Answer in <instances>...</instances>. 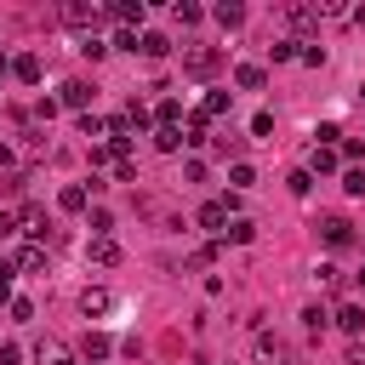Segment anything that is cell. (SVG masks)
<instances>
[{
	"label": "cell",
	"instance_id": "1",
	"mask_svg": "<svg viewBox=\"0 0 365 365\" xmlns=\"http://www.w3.org/2000/svg\"><path fill=\"white\" fill-rule=\"evenodd\" d=\"M217 63H222V51H217V46H200V40H188V46H182V68H188L194 80L217 74Z\"/></svg>",
	"mask_w": 365,
	"mask_h": 365
},
{
	"label": "cell",
	"instance_id": "2",
	"mask_svg": "<svg viewBox=\"0 0 365 365\" xmlns=\"http://www.w3.org/2000/svg\"><path fill=\"white\" fill-rule=\"evenodd\" d=\"M57 17H63L68 29H86V34H91L108 11H103V6H86V0H68V6H57Z\"/></svg>",
	"mask_w": 365,
	"mask_h": 365
},
{
	"label": "cell",
	"instance_id": "3",
	"mask_svg": "<svg viewBox=\"0 0 365 365\" xmlns=\"http://www.w3.org/2000/svg\"><path fill=\"white\" fill-rule=\"evenodd\" d=\"M234 205H240L234 194H228V200H205V205H200V228L222 234V228H228V217H234Z\"/></svg>",
	"mask_w": 365,
	"mask_h": 365
},
{
	"label": "cell",
	"instance_id": "4",
	"mask_svg": "<svg viewBox=\"0 0 365 365\" xmlns=\"http://www.w3.org/2000/svg\"><path fill=\"white\" fill-rule=\"evenodd\" d=\"M319 240H325L331 251H342V245L354 240V222H348V217H319Z\"/></svg>",
	"mask_w": 365,
	"mask_h": 365
},
{
	"label": "cell",
	"instance_id": "5",
	"mask_svg": "<svg viewBox=\"0 0 365 365\" xmlns=\"http://www.w3.org/2000/svg\"><path fill=\"white\" fill-rule=\"evenodd\" d=\"M108 308H114V297H108L103 285H86V291H80V314H86V319H97V314H108Z\"/></svg>",
	"mask_w": 365,
	"mask_h": 365
},
{
	"label": "cell",
	"instance_id": "6",
	"mask_svg": "<svg viewBox=\"0 0 365 365\" xmlns=\"http://www.w3.org/2000/svg\"><path fill=\"white\" fill-rule=\"evenodd\" d=\"M257 359H262V365H291V348H285L279 336L262 331V336H257Z\"/></svg>",
	"mask_w": 365,
	"mask_h": 365
},
{
	"label": "cell",
	"instance_id": "7",
	"mask_svg": "<svg viewBox=\"0 0 365 365\" xmlns=\"http://www.w3.org/2000/svg\"><path fill=\"white\" fill-rule=\"evenodd\" d=\"M34 359H40V365H74V354H68V348H63L57 336H46V342L34 348Z\"/></svg>",
	"mask_w": 365,
	"mask_h": 365
},
{
	"label": "cell",
	"instance_id": "8",
	"mask_svg": "<svg viewBox=\"0 0 365 365\" xmlns=\"http://www.w3.org/2000/svg\"><path fill=\"white\" fill-rule=\"evenodd\" d=\"M108 17H114V23H125V29H137V23H143V0H114V6H108Z\"/></svg>",
	"mask_w": 365,
	"mask_h": 365
},
{
	"label": "cell",
	"instance_id": "9",
	"mask_svg": "<svg viewBox=\"0 0 365 365\" xmlns=\"http://www.w3.org/2000/svg\"><path fill=\"white\" fill-rule=\"evenodd\" d=\"M40 268H46V245H34V240H29V245L17 251V274H40Z\"/></svg>",
	"mask_w": 365,
	"mask_h": 365
},
{
	"label": "cell",
	"instance_id": "10",
	"mask_svg": "<svg viewBox=\"0 0 365 365\" xmlns=\"http://www.w3.org/2000/svg\"><path fill=\"white\" fill-rule=\"evenodd\" d=\"M336 325H342L348 336H359V331H365V308H359V302H342V308H336Z\"/></svg>",
	"mask_w": 365,
	"mask_h": 365
},
{
	"label": "cell",
	"instance_id": "11",
	"mask_svg": "<svg viewBox=\"0 0 365 365\" xmlns=\"http://www.w3.org/2000/svg\"><path fill=\"white\" fill-rule=\"evenodd\" d=\"M57 205H63V211H86V205H91V194H86V182H68V188L57 194Z\"/></svg>",
	"mask_w": 365,
	"mask_h": 365
},
{
	"label": "cell",
	"instance_id": "12",
	"mask_svg": "<svg viewBox=\"0 0 365 365\" xmlns=\"http://www.w3.org/2000/svg\"><path fill=\"white\" fill-rule=\"evenodd\" d=\"M86 257H91V262H103V268H108V262H120V245H114V240H108V234H103V240H91V245H86Z\"/></svg>",
	"mask_w": 365,
	"mask_h": 365
},
{
	"label": "cell",
	"instance_id": "13",
	"mask_svg": "<svg viewBox=\"0 0 365 365\" xmlns=\"http://www.w3.org/2000/svg\"><path fill=\"white\" fill-rule=\"evenodd\" d=\"M285 23H297V29H319V6H285Z\"/></svg>",
	"mask_w": 365,
	"mask_h": 365
},
{
	"label": "cell",
	"instance_id": "14",
	"mask_svg": "<svg viewBox=\"0 0 365 365\" xmlns=\"http://www.w3.org/2000/svg\"><path fill=\"white\" fill-rule=\"evenodd\" d=\"M86 103H91V86L86 80H68L63 86V108H86Z\"/></svg>",
	"mask_w": 365,
	"mask_h": 365
},
{
	"label": "cell",
	"instance_id": "15",
	"mask_svg": "<svg viewBox=\"0 0 365 365\" xmlns=\"http://www.w3.org/2000/svg\"><path fill=\"white\" fill-rule=\"evenodd\" d=\"M228 91H205V103H200V120H217V114H228Z\"/></svg>",
	"mask_w": 365,
	"mask_h": 365
},
{
	"label": "cell",
	"instance_id": "16",
	"mask_svg": "<svg viewBox=\"0 0 365 365\" xmlns=\"http://www.w3.org/2000/svg\"><path fill=\"white\" fill-rule=\"evenodd\" d=\"M154 148H160V154H177V148H182V125H160V131H154Z\"/></svg>",
	"mask_w": 365,
	"mask_h": 365
},
{
	"label": "cell",
	"instance_id": "17",
	"mask_svg": "<svg viewBox=\"0 0 365 365\" xmlns=\"http://www.w3.org/2000/svg\"><path fill=\"white\" fill-rule=\"evenodd\" d=\"M211 17H217L222 29H240V23H245V6H234V0H222V6L211 11Z\"/></svg>",
	"mask_w": 365,
	"mask_h": 365
},
{
	"label": "cell",
	"instance_id": "18",
	"mask_svg": "<svg viewBox=\"0 0 365 365\" xmlns=\"http://www.w3.org/2000/svg\"><path fill=\"white\" fill-rule=\"evenodd\" d=\"M137 51H143V57H165L171 40H165V34H137Z\"/></svg>",
	"mask_w": 365,
	"mask_h": 365
},
{
	"label": "cell",
	"instance_id": "19",
	"mask_svg": "<svg viewBox=\"0 0 365 365\" xmlns=\"http://www.w3.org/2000/svg\"><path fill=\"white\" fill-rule=\"evenodd\" d=\"M234 86H245V91H262V68H257V63H240V68H234Z\"/></svg>",
	"mask_w": 365,
	"mask_h": 365
},
{
	"label": "cell",
	"instance_id": "20",
	"mask_svg": "<svg viewBox=\"0 0 365 365\" xmlns=\"http://www.w3.org/2000/svg\"><path fill=\"white\" fill-rule=\"evenodd\" d=\"M11 74H17L23 86H34V80H40V57H17V63H11Z\"/></svg>",
	"mask_w": 365,
	"mask_h": 365
},
{
	"label": "cell",
	"instance_id": "21",
	"mask_svg": "<svg viewBox=\"0 0 365 365\" xmlns=\"http://www.w3.org/2000/svg\"><path fill=\"white\" fill-rule=\"evenodd\" d=\"M154 120H160V125H177V120H182V103H177V97H160Z\"/></svg>",
	"mask_w": 365,
	"mask_h": 365
},
{
	"label": "cell",
	"instance_id": "22",
	"mask_svg": "<svg viewBox=\"0 0 365 365\" xmlns=\"http://www.w3.org/2000/svg\"><path fill=\"white\" fill-rule=\"evenodd\" d=\"M336 160H342L336 148H314V154H308V177H314V171H331Z\"/></svg>",
	"mask_w": 365,
	"mask_h": 365
},
{
	"label": "cell",
	"instance_id": "23",
	"mask_svg": "<svg viewBox=\"0 0 365 365\" xmlns=\"http://www.w3.org/2000/svg\"><path fill=\"white\" fill-rule=\"evenodd\" d=\"M80 354H86V359H108V336H103V331H91V336L80 342Z\"/></svg>",
	"mask_w": 365,
	"mask_h": 365
},
{
	"label": "cell",
	"instance_id": "24",
	"mask_svg": "<svg viewBox=\"0 0 365 365\" xmlns=\"http://www.w3.org/2000/svg\"><path fill=\"white\" fill-rule=\"evenodd\" d=\"M222 234H228V240H234V245H245V240H251V234H257V228H251V222H245V217H228V228H222Z\"/></svg>",
	"mask_w": 365,
	"mask_h": 365
},
{
	"label": "cell",
	"instance_id": "25",
	"mask_svg": "<svg viewBox=\"0 0 365 365\" xmlns=\"http://www.w3.org/2000/svg\"><path fill=\"white\" fill-rule=\"evenodd\" d=\"M314 279H319L325 291H336V285H342V268H336V262H319V274H314Z\"/></svg>",
	"mask_w": 365,
	"mask_h": 365
},
{
	"label": "cell",
	"instance_id": "26",
	"mask_svg": "<svg viewBox=\"0 0 365 365\" xmlns=\"http://www.w3.org/2000/svg\"><path fill=\"white\" fill-rule=\"evenodd\" d=\"M325 319H331V314H325V308H319V302H314V308H302V325H308V331H314V336H319V331H325Z\"/></svg>",
	"mask_w": 365,
	"mask_h": 365
},
{
	"label": "cell",
	"instance_id": "27",
	"mask_svg": "<svg viewBox=\"0 0 365 365\" xmlns=\"http://www.w3.org/2000/svg\"><path fill=\"white\" fill-rule=\"evenodd\" d=\"M171 17H177V23H200V6H194V0H177Z\"/></svg>",
	"mask_w": 365,
	"mask_h": 365
},
{
	"label": "cell",
	"instance_id": "28",
	"mask_svg": "<svg viewBox=\"0 0 365 365\" xmlns=\"http://www.w3.org/2000/svg\"><path fill=\"white\" fill-rule=\"evenodd\" d=\"M11 279H17V262H6V257H0V302L11 297Z\"/></svg>",
	"mask_w": 365,
	"mask_h": 365
},
{
	"label": "cell",
	"instance_id": "29",
	"mask_svg": "<svg viewBox=\"0 0 365 365\" xmlns=\"http://www.w3.org/2000/svg\"><path fill=\"white\" fill-rule=\"evenodd\" d=\"M80 51H86V57H91V63H97V57H108V46H103V40H97V34H86V40H80Z\"/></svg>",
	"mask_w": 365,
	"mask_h": 365
},
{
	"label": "cell",
	"instance_id": "30",
	"mask_svg": "<svg viewBox=\"0 0 365 365\" xmlns=\"http://www.w3.org/2000/svg\"><path fill=\"white\" fill-rule=\"evenodd\" d=\"M268 57H274V63H285V57H297V40H274V46H268Z\"/></svg>",
	"mask_w": 365,
	"mask_h": 365
},
{
	"label": "cell",
	"instance_id": "31",
	"mask_svg": "<svg viewBox=\"0 0 365 365\" xmlns=\"http://www.w3.org/2000/svg\"><path fill=\"white\" fill-rule=\"evenodd\" d=\"M211 143H217V154H240V143H245V137H234V131H222V137H211Z\"/></svg>",
	"mask_w": 365,
	"mask_h": 365
},
{
	"label": "cell",
	"instance_id": "32",
	"mask_svg": "<svg viewBox=\"0 0 365 365\" xmlns=\"http://www.w3.org/2000/svg\"><path fill=\"white\" fill-rule=\"evenodd\" d=\"M336 154H342V160H359V154H365V137H342V148H336Z\"/></svg>",
	"mask_w": 365,
	"mask_h": 365
},
{
	"label": "cell",
	"instance_id": "33",
	"mask_svg": "<svg viewBox=\"0 0 365 365\" xmlns=\"http://www.w3.org/2000/svg\"><path fill=\"white\" fill-rule=\"evenodd\" d=\"M228 182H234V188H251V182H257V171H251V165H234V171H228Z\"/></svg>",
	"mask_w": 365,
	"mask_h": 365
},
{
	"label": "cell",
	"instance_id": "34",
	"mask_svg": "<svg viewBox=\"0 0 365 365\" xmlns=\"http://www.w3.org/2000/svg\"><path fill=\"white\" fill-rule=\"evenodd\" d=\"M285 188H291V194H308V188H314V177H308V171H291V177H285Z\"/></svg>",
	"mask_w": 365,
	"mask_h": 365
},
{
	"label": "cell",
	"instance_id": "35",
	"mask_svg": "<svg viewBox=\"0 0 365 365\" xmlns=\"http://www.w3.org/2000/svg\"><path fill=\"white\" fill-rule=\"evenodd\" d=\"M80 137H103V120L97 114H80Z\"/></svg>",
	"mask_w": 365,
	"mask_h": 365
},
{
	"label": "cell",
	"instance_id": "36",
	"mask_svg": "<svg viewBox=\"0 0 365 365\" xmlns=\"http://www.w3.org/2000/svg\"><path fill=\"white\" fill-rule=\"evenodd\" d=\"M11 319H34V302L29 297H11Z\"/></svg>",
	"mask_w": 365,
	"mask_h": 365
},
{
	"label": "cell",
	"instance_id": "37",
	"mask_svg": "<svg viewBox=\"0 0 365 365\" xmlns=\"http://www.w3.org/2000/svg\"><path fill=\"white\" fill-rule=\"evenodd\" d=\"M342 188H348V194H365V171H359V165H354V171H348V177H342Z\"/></svg>",
	"mask_w": 365,
	"mask_h": 365
},
{
	"label": "cell",
	"instance_id": "38",
	"mask_svg": "<svg viewBox=\"0 0 365 365\" xmlns=\"http://www.w3.org/2000/svg\"><path fill=\"white\" fill-rule=\"evenodd\" d=\"M23 359V348H11V342H0V365H17Z\"/></svg>",
	"mask_w": 365,
	"mask_h": 365
},
{
	"label": "cell",
	"instance_id": "39",
	"mask_svg": "<svg viewBox=\"0 0 365 365\" xmlns=\"http://www.w3.org/2000/svg\"><path fill=\"white\" fill-rule=\"evenodd\" d=\"M6 234H17V211H0V240Z\"/></svg>",
	"mask_w": 365,
	"mask_h": 365
},
{
	"label": "cell",
	"instance_id": "40",
	"mask_svg": "<svg viewBox=\"0 0 365 365\" xmlns=\"http://www.w3.org/2000/svg\"><path fill=\"white\" fill-rule=\"evenodd\" d=\"M348 365H365V342L354 336V348H348Z\"/></svg>",
	"mask_w": 365,
	"mask_h": 365
},
{
	"label": "cell",
	"instance_id": "41",
	"mask_svg": "<svg viewBox=\"0 0 365 365\" xmlns=\"http://www.w3.org/2000/svg\"><path fill=\"white\" fill-rule=\"evenodd\" d=\"M359 285H365V268H359Z\"/></svg>",
	"mask_w": 365,
	"mask_h": 365
},
{
	"label": "cell",
	"instance_id": "42",
	"mask_svg": "<svg viewBox=\"0 0 365 365\" xmlns=\"http://www.w3.org/2000/svg\"><path fill=\"white\" fill-rule=\"evenodd\" d=\"M359 97H365V86H359Z\"/></svg>",
	"mask_w": 365,
	"mask_h": 365
}]
</instances>
